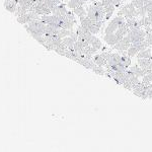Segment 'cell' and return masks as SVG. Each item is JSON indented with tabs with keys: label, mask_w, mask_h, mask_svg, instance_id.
<instances>
[{
	"label": "cell",
	"mask_w": 152,
	"mask_h": 152,
	"mask_svg": "<svg viewBox=\"0 0 152 152\" xmlns=\"http://www.w3.org/2000/svg\"><path fill=\"white\" fill-rule=\"evenodd\" d=\"M92 71H94L95 74L100 75V76H104L105 73H107V70H105L104 68L102 67V66H99V65H96V64H95L94 67L92 68Z\"/></svg>",
	"instance_id": "ac0fdd59"
},
{
	"label": "cell",
	"mask_w": 152,
	"mask_h": 152,
	"mask_svg": "<svg viewBox=\"0 0 152 152\" xmlns=\"http://www.w3.org/2000/svg\"><path fill=\"white\" fill-rule=\"evenodd\" d=\"M118 15H122L125 18H133L139 16L137 8L132 3L125 4L124 6H122L120 8V10L118 11Z\"/></svg>",
	"instance_id": "6da1fadb"
},
{
	"label": "cell",
	"mask_w": 152,
	"mask_h": 152,
	"mask_svg": "<svg viewBox=\"0 0 152 152\" xmlns=\"http://www.w3.org/2000/svg\"><path fill=\"white\" fill-rule=\"evenodd\" d=\"M131 3L136 7V8H140V7L144 6V0H132Z\"/></svg>",
	"instance_id": "ffe728a7"
},
{
	"label": "cell",
	"mask_w": 152,
	"mask_h": 152,
	"mask_svg": "<svg viewBox=\"0 0 152 152\" xmlns=\"http://www.w3.org/2000/svg\"><path fill=\"white\" fill-rule=\"evenodd\" d=\"M129 26H127V23H125V24H122V26H120L119 28H118V29L116 31V36H117V38H118V40H122V39L124 38L125 36H127L128 35V33H129Z\"/></svg>",
	"instance_id": "52a82bcc"
},
{
	"label": "cell",
	"mask_w": 152,
	"mask_h": 152,
	"mask_svg": "<svg viewBox=\"0 0 152 152\" xmlns=\"http://www.w3.org/2000/svg\"><path fill=\"white\" fill-rule=\"evenodd\" d=\"M132 45L131 40H130L129 36H125L122 40H120L116 45L114 46V49H116L119 52H124V51H127L130 48V46Z\"/></svg>",
	"instance_id": "277c9868"
},
{
	"label": "cell",
	"mask_w": 152,
	"mask_h": 152,
	"mask_svg": "<svg viewBox=\"0 0 152 152\" xmlns=\"http://www.w3.org/2000/svg\"><path fill=\"white\" fill-rule=\"evenodd\" d=\"M73 12H74L75 15L79 16V18L87 15V11L84 9L83 5H80V6H78V7H76V8H74V9H73Z\"/></svg>",
	"instance_id": "2e32d148"
},
{
	"label": "cell",
	"mask_w": 152,
	"mask_h": 152,
	"mask_svg": "<svg viewBox=\"0 0 152 152\" xmlns=\"http://www.w3.org/2000/svg\"><path fill=\"white\" fill-rule=\"evenodd\" d=\"M94 63L96 65H99V66H102V67H105L107 64V61L105 60V59L102 57L100 54H97V55H94Z\"/></svg>",
	"instance_id": "7c38bea8"
},
{
	"label": "cell",
	"mask_w": 152,
	"mask_h": 152,
	"mask_svg": "<svg viewBox=\"0 0 152 152\" xmlns=\"http://www.w3.org/2000/svg\"><path fill=\"white\" fill-rule=\"evenodd\" d=\"M145 41L149 44L150 47H152V33H146Z\"/></svg>",
	"instance_id": "44dd1931"
},
{
	"label": "cell",
	"mask_w": 152,
	"mask_h": 152,
	"mask_svg": "<svg viewBox=\"0 0 152 152\" xmlns=\"http://www.w3.org/2000/svg\"><path fill=\"white\" fill-rule=\"evenodd\" d=\"M121 58H122L121 54H119V53H111V56H110V58L107 59V66L119 64V63H121Z\"/></svg>",
	"instance_id": "30bf717a"
},
{
	"label": "cell",
	"mask_w": 152,
	"mask_h": 152,
	"mask_svg": "<svg viewBox=\"0 0 152 152\" xmlns=\"http://www.w3.org/2000/svg\"><path fill=\"white\" fill-rule=\"evenodd\" d=\"M128 69L131 71V72L133 73L134 75H136L137 77H139V78L144 77V76H145L147 73L149 72V71H147V70L142 69V68L138 64H137V65H133V66H130Z\"/></svg>",
	"instance_id": "5b68a950"
},
{
	"label": "cell",
	"mask_w": 152,
	"mask_h": 152,
	"mask_svg": "<svg viewBox=\"0 0 152 152\" xmlns=\"http://www.w3.org/2000/svg\"><path fill=\"white\" fill-rule=\"evenodd\" d=\"M151 50H152V48H151Z\"/></svg>",
	"instance_id": "4316f807"
},
{
	"label": "cell",
	"mask_w": 152,
	"mask_h": 152,
	"mask_svg": "<svg viewBox=\"0 0 152 152\" xmlns=\"http://www.w3.org/2000/svg\"><path fill=\"white\" fill-rule=\"evenodd\" d=\"M18 2L15 0H4L3 5L5 7L7 11H9L10 13H15L16 8H18Z\"/></svg>",
	"instance_id": "ba28073f"
},
{
	"label": "cell",
	"mask_w": 152,
	"mask_h": 152,
	"mask_svg": "<svg viewBox=\"0 0 152 152\" xmlns=\"http://www.w3.org/2000/svg\"><path fill=\"white\" fill-rule=\"evenodd\" d=\"M104 41L109 46H111V47H114V46L116 45L118 42H119V40H118V38H117V36H116V34H115V33H113V34H105L104 37Z\"/></svg>",
	"instance_id": "9c48e42d"
},
{
	"label": "cell",
	"mask_w": 152,
	"mask_h": 152,
	"mask_svg": "<svg viewBox=\"0 0 152 152\" xmlns=\"http://www.w3.org/2000/svg\"><path fill=\"white\" fill-rule=\"evenodd\" d=\"M128 36L131 40V43H137V42H141L145 40L146 37V31L145 29H143L142 28H130Z\"/></svg>",
	"instance_id": "7a4b0ae2"
},
{
	"label": "cell",
	"mask_w": 152,
	"mask_h": 152,
	"mask_svg": "<svg viewBox=\"0 0 152 152\" xmlns=\"http://www.w3.org/2000/svg\"><path fill=\"white\" fill-rule=\"evenodd\" d=\"M137 58H146V59H151L152 60V50L150 49V47L145 49V50L141 51L137 54Z\"/></svg>",
	"instance_id": "4fadbf2b"
},
{
	"label": "cell",
	"mask_w": 152,
	"mask_h": 152,
	"mask_svg": "<svg viewBox=\"0 0 152 152\" xmlns=\"http://www.w3.org/2000/svg\"><path fill=\"white\" fill-rule=\"evenodd\" d=\"M28 12V10H26V8H23V7H21V6H18V8H16V11H15V15H16V18L18 16H20V15H24V14Z\"/></svg>",
	"instance_id": "d6986e66"
},
{
	"label": "cell",
	"mask_w": 152,
	"mask_h": 152,
	"mask_svg": "<svg viewBox=\"0 0 152 152\" xmlns=\"http://www.w3.org/2000/svg\"><path fill=\"white\" fill-rule=\"evenodd\" d=\"M75 40L72 38V37L68 36V37H65L63 39V44L67 47L69 50H73V47H74V44H75Z\"/></svg>",
	"instance_id": "9a60e30c"
},
{
	"label": "cell",
	"mask_w": 152,
	"mask_h": 152,
	"mask_svg": "<svg viewBox=\"0 0 152 152\" xmlns=\"http://www.w3.org/2000/svg\"><path fill=\"white\" fill-rule=\"evenodd\" d=\"M127 26H129V28H142L140 19H137V18H126Z\"/></svg>",
	"instance_id": "8fae6325"
},
{
	"label": "cell",
	"mask_w": 152,
	"mask_h": 152,
	"mask_svg": "<svg viewBox=\"0 0 152 152\" xmlns=\"http://www.w3.org/2000/svg\"><path fill=\"white\" fill-rule=\"evenodd\" d=\"M88 1H90V0H88Z\"/></svg>",
	"instance_id": "484cf974"
},
{
	"label": "cell",
	"mask_w": 152,
	"mask_h": 152,
	"mask_svg": "<svg viewBox=\"0 0 152 152\" xmlns=\"http://www.w3.org/2000/svg\"><path fill=\"white\" fill-rule=\"evenodd\" d=\"M137 64H138L142 69H144V70H147V71L152 70V60L151 59L139 58Z\"/></svg>",
	"instance_id": "8992f818"
},
{
	"label": "cell",
	"mask_w": 152,
	"mask_h": 152,
	"mask_svg": "<svg viewBox=\"0 0 152 152\" xmlns=\"http://www.w3.org/2000/svg\"><path fill=\"white\" fill-rule=\"evenodd\" d=\"M147 15H148V18H150V20L152 21V11H150V12H148V13H147Z\"/></svg>",
	"instance_id": "d4e9b609"
},
{
	"label": "cell",
	"mask_w": 152,
	"mask_h": 152,
	"mask_svg": "<svg viewBox=\"0 0 152 152\" xmlns=\"http://www.w3.org/2000/svg\"><path fill=\"white\" fill-rule=\"evenodd\" d=\"M100 55H102V57H104L105 60L107 61V59H109L110 56H111V52H107V51H104V52L100 53Z\"/></svg>",
	"instance_id": "603a6c76"
},
{
	"label": "cell",
	"mask_w": 152,
	"mask_h": 152,
	"mask_svg": "<svg viewBox=\"0 0 152 152\" xmlns=\"http://www.w3.org/2000/svg\"><path fill=\"white\" fill-rule=\"evenodd\" d=\"M131 57H129L126 54H122V58H121V64L124 65L125 67L128 69V68L131 66Z\"/></svg>",
	"instance_id": "e0dca14e"
},
{
	"label": "cell",
	"mask_w": 152,
	"mask_h": 152,
	"mask_svg": "<svg viewBox=\"0 0 152 152\" xmlns=\"http://www.w3.org/2000/svg\"><path fill=\"white\" fill-rule=\"evenodd\" d=\"M144 78H145V79H147V80H149V81H151L152 82V70H150L149 71L148 73H147V74L144 76Z\"/></svg>",
	"instance_id": "cb8c5ba5"
},
{
	"label": "cell",
	"mask_w": 152,
	"mask_h": 152,
	"mask_svg": "<svg viewBox=\"0 0 152 152\" xmlns=\"http://www.w3.org/2000/svg\"><path fill=\"white\" fill-rule=\"evenodd\" d=\"M86 11H87V16L91 19V20H94V21L104 20V16L99 13V10L95 8V6L94 5V4H91V5L88 6Z\"/></svg>",
	"instance_id": "3957f363"
},
{
	"label": "cell",
	"mask_w": 152,
	"mask_h": 152,
	"mask_svg": "<svg viewBox=\"0 0 152 152\" xmlns=\"http://www.w3.org/2000/svg\"><path fill=\"white\" fill-rule=\"evenodd\" d=\"M119 28V24H118L116 21L113 19L111 23H109V26H107V28H105L104 31V34H113V33H116V31Z\"/></svg>",
	"instance_id": "5bb4252c"
},
{
	"label": "cell",
	"mask_w": 152,
	"mask_h": 152,
	"mask_svg": "<svg viewBox=\"0 0 152 152\" xmlns=\"http://www.w3.org/2000/svg\"><path fill=\"white\" fill-rule=\"evenodd\" d=\"M144 6H145V8H146V10H147V13H148V12H150V11H152V0H151L150 2H148V3L144 4Z\"/></svg>",
	"instance_id": "7402d4cb"
}]
</instances>
